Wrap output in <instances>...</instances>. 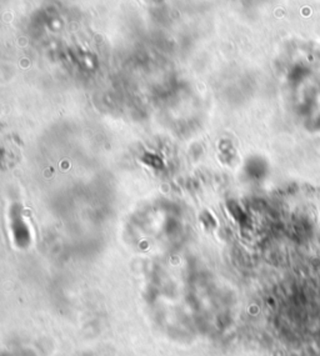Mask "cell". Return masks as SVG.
Returning a JSON list of instances; mask_svg holds the SVG:
<instances>
[{"instance_id": "obj_1", "label": "cell", "mask_w": 320, "mask_h": 356, "mask_svg": "<svg viewBox=\"0 0 320 356\" xmlns=\"http://www.w3.org/2000/svg\"><path fill=\"white\" fill-rule=\"evenodd\" d=\"M10 220H12V229L14 232V236L17 240H28V229L25 225L24 216H23V211L19 208L18 205L13 207L12 211H10Z\"/></svg>"}, {"instance_id": "obj_2", "label": "cell", "mask_w": 320, "mask_h": 356, "mask_svg": "<svg viewBox=\"0 0 320 356\" xmlns=\"http://www.w3.org/2000/svg\"><path fill=\"white\" fill-rule=\"evenodd\" d=\"M14 149H15L14 144H0V153L8 154V155L13 156ZM1 160L3 159H0V161H1Z\"/></svg>"}]
</instances>
